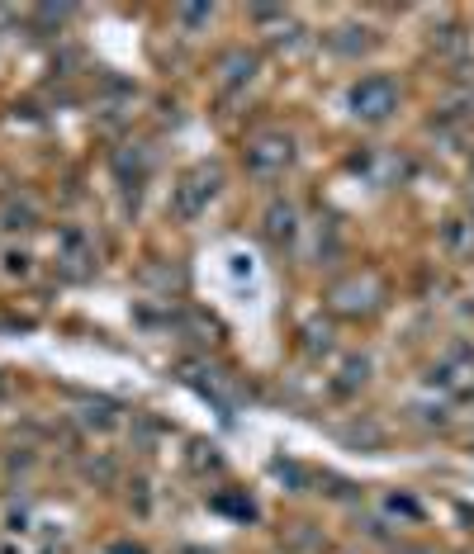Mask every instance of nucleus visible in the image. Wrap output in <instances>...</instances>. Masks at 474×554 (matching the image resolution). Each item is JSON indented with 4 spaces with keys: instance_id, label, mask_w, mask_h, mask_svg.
Here are the masks:
<instances>
[{
    "instance_id": "4",
    "label": "nucleus",
    "mask_w": 474,
    "mask_h": 554,
    "mask_svg": "<svg viewBox=\"0 0 474 554\" xmlns=\"http://www.w3.org/2000/svg\"><path fill=\"white\" fill-rule=\"evenodd\" d=\"M365 294H375V280L370 275H351L347 285L332 289V308H342V313H365V308H375V299H365Z\"/></svg>"
},
{
    "instance_id": "3",
    "label": "nucleus",
    "mask_w": 474,
    "mask_h": 554,
    "mask_svg": "<svg viewBox=\"0 0 474 554\" xmlns=\"http://www.w3.org/2000/svg\"><path fill=\"white\" fill-rule=\"evenodd\" d=\"M294 161V143L285 133H256L252 143H247V171L252 176H285Z\"/></svg>"
},
{
    "instance_id": "1",
    "label": "nucleus",
    "mask_w": 474,
    "mask_h": 554,
    "mask_svg": "<svg viewBox=\"0 0 474 554\" xmlns=\"http://www.w3.org/2000/svg\"><path fill=\"white\" fill-rule=\"evenodd\" d=\"M219 185H223V176H219V166H195V171H185L176 185H171V214L176 218H200L204 209H209V199L219 195Z\"/></svg>"
},
{
    "instance_id": "2",
    "label": "nucleus",
    "mask_w": 474,
    "mask_h": 554,
    "mask_svg": "<svg viewBox=\"0 0 474 554\" xmlns=\"http://www.w3.org/2000/svg\"><path fill=\"white\" fill-rule=\"evenodd\" d=\"M347 105L356 119L380 124V119H389V114L399 109V86H394L389 76H361V81L347 90Z\"/></svg>"
},
{
    "instance_id": "7",
    "label": "nucleus",
    "mask_w": 474,
    "mask_h": 554,
    "mask_svg": "<svg viewBox=\"0 0 474 554\" xmlns=\"http://www.w3.org/2000/svg\"><path fill=\"white\" fill-rule=\"evenodd\" d=\"M29 218H34V209H29V204H19V209H5V228H29Z\"/></svg>"
},
{
    "instance_id": "6",
    "label": "nucleus",
    "mask_w": 474,
    "mask_h": 554,
    "mask_svg": "<svg viewBox=\"0 0 474 554\" xmlns=\"http://www.w3.org/2000/svg\"><path fill=\"white\" fill-rule=\"evenodd\" d=\"M252 72H256V57L252 53L223 57V86H242V81H252Z\"/></svg>"
},
{
    "instance_id": "5",
    "label": "nucleus",
    "mask_w": 474,
    "mask_h": 554,
    "mask_svg": "<svg viewBox=\"0 0 474 554\" xmlns=\"http://www.w3.org/2000/svg\"><path fill=\"white\" fill-rule=\"evenodd\" d=\"M294 233H299L294 209L290 204H271V209H266V237H271L275 247H285V242H294Z\"/></svg>"
}]
</instances>
